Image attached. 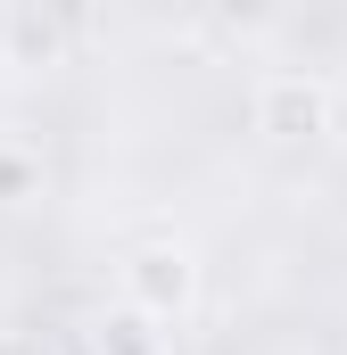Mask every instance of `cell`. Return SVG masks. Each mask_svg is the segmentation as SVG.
<instances>
[{
	"instance_id": "3957f363",
	"label": "cell",
	"mask_w": 347,
	"mask_h": 355,
	"mask_svg": "<svg viewBox=\"0 0 347 355\" xmlns=\"http://www.w3.org/2000/svg\"><path fill=\"white\" fill-rule=\"evenodd\" d=\"M0 355H58V339L42 322H0Z\"/></svg>"
},
{
	"instance_id": "6da1fadb",
	"label": "cell",
	"mask_w": 347,
	"mask_h": 355,
	"mask_svg": "<svg viewBox=\"0 0 347 355\" xmlns=\"http://www.w3.org/2000/svg\"><path fill=\"white\" fill-rule=\"evenodd\" d=\"M124 289H133V306L141 314H182L190 306V289H198V272L182 248H141L133 265H124Z\"/></svg>"
},
{
	"instance_id": "7a4b0ae2",
	"label": "cell",
	"mask_w": 347,
	"mask_h": 355,
	"mask_svg": "<svg viewBox=\"0 0 347 355\" xmlns=\"http://www.w3.org/2000/svg\"><path fill=\"white\" fill-rule=\"evenodd\" d=\"M323 124H331V99H323L314 83L281 75V83L264 91V132H273V141H314Z\"/></svg>"
}]
</instances>
